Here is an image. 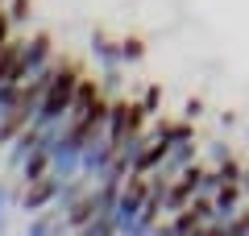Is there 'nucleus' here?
<instances>
[{
	"label": "nucleus",
	"instance_id": "7",
	"mask_svg": "<svg viewBox=\"0 0 249 236\" xmlns=\"http://www.w3.org/2000/svg\"><path fill=\"white\" fill-rule=\"evenodd\" d=\"M37 145H42V133H37V129H34V124H25V129H21V137H17V141H13V145H9V149H4V157H0V162H4V166H9V170H13V174H17V170H21V166H25V157H29V153H34V149H37Z\"/></svg>",
	"mask_w": 249,
	"mask_h": 236
},
{
	"label": "nucleus",
	"instance_id": "26",
	"mask_svg": "<svg viewBox=\"0 0 249 236\" xmlns=\"http://www.w3.org/2000/svg\"><path fill=\"white\" fill-rule=\"evenodd\" d=\"M241 186H245V195H249V166H245V178H241Z\"/></svg>",
	"mask_w": 249,
	"mask_h": 236
},
{
	"label": "nucleus",
	"instance_id": "12",
	"mask_svg": "<svg viewBox=\"0 0 249 236\" xmlns=\"http://www.w3.org/2000/svg\"><path fill=\"white\" fill-rule=\"evenodd\" d=\"M17 174H21V186H25V183H37V178H46V174H50V149L37 145L34 153L25 157V166H21Z\"/></svg>",
	"mask_w": 249,
	"mask_h": 236
},
{
	"label": "nucleus",
	"instance_id": "1",
	"mask_svg": "<svg viewBox=\"0 0 249 236\" xmlns=\"http://www.w3.org/2000/svg\"><path fill=\"white\" fill-rule=\"evenodd\" d=\"M79 83H83V70L75 67V62H67V58H58V70H54V79H50V87H46V96H42V104H37V112H34V129H50V124H62L67 120V112H71V100H75V91H79Z\"/></svg>",
	"mask_w": 249,
	"mask_h": 236
},
{
	"label": "nucleus",
	"instance_id": "21",
	"mask_svg": "<svg viewBox=\"0 0 249 236\" xmlns=\"http://www.w3.org/2000/svg\"><path fill=\"white\" fill-rule=\"evenodd\" d=\"M4 9H9L13 25H29V13H34V4H29V0H9Z\"/></svg>",
	"mask_w": 249,
	"mask_h": 236
},
{
	"label": "nucleus",
	"instance_id": "22",
	"mask_svg": "<svg viewBox=\"0 0 249 236\" xmlns=\"http://www.w3.org/2000/svg\"><path fill=\"white\" fill-rule=\"evenodd\" d=\"M224 236H249V211H241L237 219L224 224Z\"/></svg>",
	"mask_w": 249,
	"mask_h": 236
},
{
	"label": "nucleus",
	"instance_id": "15",
	"mask_svg": "<svg viewBox=\"0 0 249 236\" xmlns=\"http://www.w3.org/2000/svg\"><path fill=\"white\" fill-rule=\"evenodd\" d=\"M21 96H25V83L9 79V83L0 87V116H9V112H21Z\"/></svg>",
	"mask_w": 249,
	"mask_h": 236
},
{
	"label": "nucleus",
	"instance_id": "14",
	"mask_svg": "<svg viewBox=\"0 0 249 236\" xmlns=\"http://www.w3.org/2000/svg\"><path fill=\"white\" fill-rule=\"evenodd\" d=\"M25 232H29V236H50V232H62V216H58L54 207L34 211V219L25 224Z\"/></svg>",
	"mask_w": 249,
	"mask_h": 236
},
{
	"label": "nucleus",
	"instance_id": "17",
	"mask_svg": "<svg viewBox=\"0 0 249 236\" xmlns=\"http://www.w3.org/2000/svg\"><path fill=\"white\" fill-rule=\"evenodd\" d=\"M121 54H124V67H137L145 58V42L142 37H121Z\"/></svg>",
	"mask_w": 249,
	"mask_h": 236
},
{
	"label": "nucleus",
	"instance_id": "19",
	"mask_svg": "<svg viewBox=\"0 0 249 236\" xmlns=\"http://www.w3.org/2000/svg\"><path fill=\"white\" fill-rule=\"evenodd\" d=\"M216 170H220L224 183H241V178H245V166H241L237 157H224V162H216Z\"/></svg>",
	"mask_w": 249,
	"mask_h": 236
},
{
	"label": "nucleus",
	"instance_id": "2",
	"mask_svg": "<svg viewBox=\"0 0 249 236\" xmlns=\"http://www.w3.org/2000/svg\"><path fill=\"white\" fill-rule=\"evenodd\" d=\"M150 195H154L150 178H142V174H129V178H124L121 203H116V232H121V236H133V219L142 216V207L150 203Z\"/></svg>",
	"mask_w": 249,
	"mask_h": 236
},
{
	"label": "nucleus",
	"instance_id": "24",
	"mask_svg": "<svg viewBox=\"0 0 249 236\" xmlns=\"http://www.w3.org/2000/svg\"><path fill=\"white\" fill-rule=\"evenodd\" d=\"M208 157H212V166H216V162H224V157H232V149L224 145V141H208Z\"/></svg>",
	"mask_w": 249,
	"mask_h": 236
},
{
	"label": "nucleus",
	"instance_id": "16",
	"mask_svg": "<svg viewBox=\"0 0 249 236\" xmlns=\"http://www.w3.org/2000/svg\"><path fill=\"white\" fill-rule=\"evenodd\" d=\"M25 116H21V112H9V116H0V149H9L13 145V141H17L21 137V129H25Z\"/></svg>",
	"mask_w": 249,
	"mask_h": 236
},
{
	"label": "nucleus",
	"instance_id": "4",
	"mask_svg": "<svg viewBox=\"0 0 249 236\" xmlns=\"http://www.w3.org/2000/svg\"><path fill=\"white\" fill-rule=\"evenodd\" d=\"M58 191H62L58 174H46V178H37V183H25L21 186V207H25L29 216H34V211H46V207H54Z\"/></svg>",
	"mask_w": 249,
	"mask_h": 236
},
{
	"label": "nucleus",
	"instance_id": "3",
	"mask_svg": "<svg viewBox=\"0 0 249 236\" xmlns=\"http://www.w3.org/2000/svg\"><path fill=\"white\" fill-rule=\"evenodd\" d=\"M58 62V54H54V42H50V34H34V37H25V50H21V62H17V83H29V79H37V75H46V70Z\"/></svg>",
	"mask_w": 249,
	"mask_h": 236
},
{
	"label": "nucleus",
	"instance_id": "8",
	"mask_svg": "<svg viewBox=\"0 0 249 236\" xmlns=\"http://www.w3.org/2000/svg\"><path fill=\"white\" fill-rule=\"evenodd\" d=\"M91 58H96L100 70H116V67H124L121 42H116V37H108L104 29H96V34H91Z\"/></svg>",
	"mask_w": 249,
	"mask_h": 236
},
{
	"label": "nucleus",
	"instance_id": "25",
	"mask_svg": "<svg viewBox=\"0 0 249 236\" xmlns=\"http://www.w3.org/2000/svg\"><path fill=\"white\" fill-rule=\"evenodd\" d=\"M187 116H191V120L204 116V100H187Z\"/></svg>",
	"mask_w": 249,
	"mask_h": 236
},
{
	"label": "nucleus",
	"instance_id": "13",
	"mask_svg": "<svg viewBox=\"0 0 249 236\" xmlns=\"http://www.w3.org/2000/svg\"><path fill=\"white\" fill-rule=\"evenodd\" d=\"M21 50H25V37H9V46L0 50V87L17 75V62H21Z\"/></svg>",
	"mask_w": 249,
	"mask_h": 236
},
{
	"label": "nucleus",
	"instance_id": "18",
	"mask_svg": "<svg viewBox=\"0 0 249 236\" xmlns=\"http://www.w3.org/2000/svg\"><path fill=\"white\" fill-rule=\"evenodd\" d=\"M13 203H21V195L13 191V186L4 183V178H0V232L9 228V207H13Z\"/></svg>",
	"mask_w": 249,
	"mask_h": 236
},
{
	"label": "nucleus",
	"instance_id": "6",
	"mask_svg": "<svg viewBox=\"0 0 249 236\" xmlns=\"http://www.w3.org/2000/svg\"><path fill=\"white\" fill-rule=\"evenodd\" d=\"M196 162H199V141H196V137H191V141H178V145H170V149H166V162H162L158 174L178 178L187 166H196Z\"/></svg>",
	"mask_w": 249,
	"mask_h": 236
},
{
	"label": "nucleus",
	"instance_id": "11",
	"mask_svg": "<svg viewBox=\"0 0 249 236\" xmlns=\"http://www.w3.org/2000/svg\"><path fill=\"white\" fill-rule=\"evenodd\" d=\"M96 104H100V87L91 83V79H83V83H79V91H75V100H71V112H67V124H79V120H83V116H88Z\"/></svg>",
	"mask_w": 249,
	"mask_h": 236
},
{
	"label": "nucleus",
	"instance_id": "23",
	"mask_svg": "<svg viewBox=\"0 0 249 236\" xmlns=\"http://www.w3.org/2000/svg\"><path fill=\"white\" fill-rule=\"evenodd\" d=\"M13 17H9V9H0V50H4V46H9V37H13Z\"/></svg>",
	"mask_w": 249,
	"mask_h": 236
},
{
	"label": "nucleus",
	"instance_id": "5",
	"mask_svg": "<svg viewBox=\"0 0 249 236\" xmlns=\"http://www.w3.org/2000/svg\"><path fill=\"white\" fill-rule=\"evenodd\" d=\"M145 129H150V141H162L166 149L178 145V141H191V137H196V124H191V116H183V120H158V116H154Z\"/></svg>",
	"mask_w": 249,
	"mask_h": 236
},
{
	"label": "nucleus",
	"instance_id": "10",
	"mask_svg": "<svg viewBox=\"0 0 249 236\" xmlns=\"http://www.w3.org/2000/svg\"><path fill=\"white\" fill-rule=\"evenodd\" d=\"M162 236H199L204 232V219L196 216V211L187 207V211H175V216H166V224L158 228Z\"/></svg>",
	"mask_w": 249,
	"mask_h": 236
},
{
	"label": "nucleus",
	"instance_id": "20",
	"mask_svg": "<svg viewBox=\"0 0 249 236\" xmlns=\"http://www.w3.org/2000/svg\"><path fill=\"white\" fill-rule=\"evenodd\" d=\"M137 104H142V108H145V116L154 120V116H158V108H162V87H145Z\"/></svg>",
	"mask_w": 249,
	"mask_h": 236
},
{
	"label": "nucleus",
	"instance_id": "9",
	"mask_svg": "<svg viewBox=\"0 0 249 236\" xmlns=\"http://www.w3.org/2000/svg\"><path fill=\"white\" fill-rule=\"evenodd\" d=\"M212 199H216V216H220L216 224H229V219H237L241 211H245V207H241V203H245V186H241V183H224Z\"/></svg>",
	"mask_w": 249,
	"mask_h": 236
}]
</instances>
